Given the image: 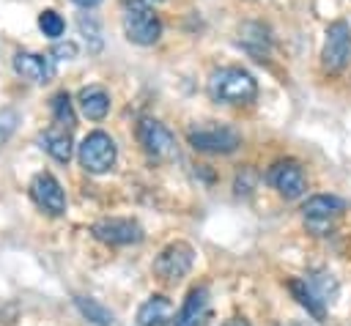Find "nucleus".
I'll return each instance as SVG.
<instances>
[{
    "mask_svg": "<svg viewBox=\"0 0 351 326\" xmlns=\"http://www.w3.org/2000/svg\"><path fill=\"white\" fill-rule=\"evenodd\" d=\"M208 96L222 104H250L258 96V79L241 66H225L208 77Z\"/></svg>",
    "mask_w": 351,
    "mask_h": 326,
    "instance_id": "f257e3e1",
    "label": "nucleus"
},
{
    "mask_svg": "<svg viewBox=\"0 0 351 326\" xmlns=\"http://www.w3.org/2000/svg\"><path fill=\"white\" fill-rule=\"evenodd\" d=\"M77 159H80V167L85 173H93V175H101V173H110L115 159H118V148H115V140L107 134V131H90L80 145H77Z\"/></svg>",
    "mask_w": 351,
    "mask_h": 326,
    "instance_id": "f03ea898",
    "label": "nucleus"
},
{
    "mask_svg": "<svg viewBox=\"0 0 351 326\" xmlns=\"http://www.w3.org/2000/svg\"><path fill=\"white\" fill-rule=\"evenodd\" d=\"M186 142L200 153H233L241 145V137L230 126L208 123V126H192L186 131Z\"/></svg>",
    "mask_w": 351,
    "mask_h": 326,
    "instance_id": "7ed1b4c3",
    "label": "nucleus"
},
{
    "mask_svg": "<svg viewBox=\"0 0 351 326\" xmlns=\"http://www.w3.org/2000/svg\"><path fill=\"white\" fill-rule=\"evenodd\" d=\"M351 58V27L346 19H337L326 27V41L321 52V66L326 74H340Z\"/></svg>",
    "mask_w": 351,
    "mask_h": 326,
    "instance_id": "20e7f679",
    "label": "nucleus"
},
{
    "mask_svg": "<svg viewBox=\"0 0 351 326\" xmlns=\"http://www.w3.org/2000/svg\"><path fill=\"white\" fill-rule=\"evenodd\" d=\"M195 263V249L186 244V241H173L167 244L156 260H154V274L162 279V282H178L189 274Z\"/></svg>",
    "mask_w": 351,
    "mask_h": 326,
    "instance_id": "39448f33",
    "label": "nucleus"
},
{
    "mask_svg": "<svg viewBox=\"0 0 351 326\" xmlns=\"http://www.w3.org/2000/svg\"><path fill=\"white\" fill-rule=\"evenodd\" d=\"M121 25L123 36L137 47H151L162 36V19L154 14V8H126Z\"/></svg>",
    "mask_w": 351,
    "mask_h": 326,
    "instance_id": "423d86ee",
    "label": "nucleus"
},
{
    "mask_svg": "<svg viewBox=\"0 0 351 326\" xmlns=\"http://www.w3.org/2000/svg\"><path fill=\"white\" fill-rule=\"evenodd\" d=\"M137 142L143 145V151L151 159H173L176 156V137L156 118H140L137 121Z\"/></svg>",
    "mask_w": 351,
    "mask_h": 326,
    "instance_id": "0eeeda50",
    "label": "nucleus"
},
{
    "mask_svg": "<svg viewBox=\"0 0 351 326\" xmlns=\"http://www.w3.org/2000/svg\"><path fill=\"white\" fill-rule=\"evenodd\" d=\"M266 181L271 189H277L280 197L285 200H296L307 192V178H304V170L299 167V162L293 159H280L269 167L266 173Z\"/></svg>",
    "mask_w": 351,
    "mask_h": 326,
    "instance_id": "6e6552de",
    "label": "nucleus"
},
{
    "mask_svg": "<svg viewBox=\"0 0 351 326\" xmlns=\"http://www.w3.org/2000/svg\"><path fill=\"white\" fill-rule=\"evenodd\" d=\"M93 238H99L101 244L110 247H129V244H140L143 241V227L134 219H121V216H110V219H99L90 225Z\"/></svg>",
    "mask_w": 351,
    "mask_h": 326,
    "instance_id": "1a4fd4ad",
    "label": "nucleus"
},
{
    "mask_svg": "<svg viewBox=\"0 0 351 326\" xmlns=\"http://www.w3.org/2000/svg\"><path fill=\"white\" fill-rule=\"evenodd\" d=\"M30 197L49 216L66 214V192H63L60 181L52 173H36L33 175V181H30Z\"/></svg>",
    "mask_w": 351,
    "mask_h": 326,
    "instance_id": "9d476101",
    "label": "nucleus"
},
{
    "mask_svg": "<svg viewBox=\"0 0 351 326\" xmlns=\"http://www.w3.org/2000/svg\"><path fill=\"white\" fill-rule=\"evenodd\" d=\"M343 211H346V200H340V197H335V195H313V197H307L304 205H302L304 222H307V227H310L315 236H324V227H326L335 216H340Z\"/></svg>",
    "mask_w": 351,
    "mask_h": 326,
    "instance_id": "9b49d317",
    "label": "nucleus"
},
{
    "mask_svg": "<svg viewBox=\"0 0 351 326\" xmlns=\"http://www.w3.org/2000/svg\"><path fill=\"white\" fill-rule=\"evenodd\" d=\"M14 71L36 85H47L55 77V58L41 52H16L14 55Z\"/></svg>",
    "mask_w": 351,
    "mask_h": 326,
    "instance_id": "f8f14e48",
    "label": "nucleus"
},
{
    "mask_svg": "<svg viewBox=\"0 0 351 326\" xmlns=\"http://www.w3.org/2000/svg\"><path fill=\"white\" fill-rule=\"evenodd\" d=\"M211 321V299H208V288H192L181 304V310L176 312L173 326H208Z\"/></svg>",
    "mask_w": 351,
    "mask_h": 326,
    "instance_id": "ddd939ff",
    "label": "nucleus"
},
{
    "mask_svg": "<svg viewBox=\"0 0 351 326\" xmlns=\"http://www.w3.org/2000/svg\"><path fill=\"white\" fill-rule=\"evenodd\" d=\"M170 318H173V304H170V299L154 293V296H148V299L140 304L134 321H137V326H165V323H170Z\"/></svg>",
    "mask_w": 351,
    "mask_h": 326,
    "instance_id": "4468645a",
    "label": "nucleus"
},
{
    "mask_svg": "<svg viewBox=\"0 0 351 326\" xmlns=\"http://www.w3.org/2000/svg\"><path fill=\"white\" fill-rule=\"evenodd\" d=\"M239 44H241L255 60H266V55H269V49H271V36H269V30H266L261 22H247V25H241V30H239Z\"/></svg>",
    "mask_w": 351,
    "mask_h": 326,
    "instance_id": "2eb2a0df",
    "label": "nucleus"
},
{
    "mask_svg": "<svg viewBox=\"0 0 351 326\" xmlns=\"http://www.w3.org/2000/svg\"><path fill=\"white\" fill-rule=\"evenodd\" d=\"M77 104H80V112L88 121H101L110 112V93L104 88H99V85H88V88L80 90Z\"/></svg>",
    "mask_w": 351,
    "mask_h": 326,
    "instance_id": "dca6fc26",
    "label": "nucleus"
},
{
    "mask_svg": "<svg viewBox=\"0 0 351 326\" xmlns=\"http://www.w3.org/2000/svg\"><path fill=\"white\" fill-rule=\"evenodd\" d=\"M38 145H41L55 162H60V164H66V162L71 159V153H74L69 129H47V131H41V134H38Z\"/></svg>",
    "mask_w": 351,
    "mask_h": 326,
    "instance_id": "f3484780",
    "label": "nucleus"
},
{
    "mask_svg": "<svg viewBox=\"0 0 351 326\" xmlns=\"http://www.w3.org/2000/svg\"><path fill=\"white\" fill-rule=\"evenodd\" d=\"M288 290L293 293V299H296V301H299L315 321H324V318H326V304L307 288L304 279H291V282H288Z\"/></svg>",
    "mask_w": 351,
    "mask_h": 326,
    "instance_id": "a211bd4d",
    "label": "nucleus"
},
{
    "mask_svg": "<svg viewBox=\"0 0 351 326\" xmlns=\"http://www.w3.org/2000/svg\"><path fill=\"white\" fill-rule=\"evenodd\" d=\"M304 282H307V288L324 301V304H332L335 299H337V279L329 274V271H324V268H315V271H310L307 277H304Z\"/></svg>",
    "mask_w": 351,
    "mask_h": 326,
    "instance_id": "6ab92c4d",
    "label": "nucleus"
},
{
    "mask_svg": "<svg viewBox=\"0 0 351 326\" xmlns=\"http://www.w3.org/2000/svg\"><path fill=\"white\" fill-rule=\"evenodd\" d=\"M74 307L80 310V315L85 318V321H90L93 326H112V312L101 304V301H96V299H90V296H74Z\"/></svg>",
    "mask_w": 351,
    "mask_h": 326,
    "instance_id": "aec40b11",
    "label": "nucleus"
},
{
    "mask_svg": "<svg viewBox=\"0 0 351 326\" xmlns=\"http://www.w3.org/2000/svg\"><path fill=\"white\" fill-rule=\"evenodd\" d=\"M49 107H52V118H55V123H58V126H63V129H71V126H77L74 101H71V96H69L66 90L55 93V96L49 99Z\"/></svg>",
    "mask_w": 351,
    "mask_h": 326,
    "instance_id": "412c9836",
    "label": "nucleus"
},
{
    "mask_svg": "<svg viewBox=\"0 0 351 326\" xmlns=\"http://www.w3.org/2000/svg\"><path fill=\"white\" fill-rule=\"evenodd\" d=\"M38 27H41V33H44L47 38L58 41V38L63 36V30H66V22H63V16H60L58 11L44 8V11L38 14Z\"/></svg>",
    "mask_w": 351,
    "mask_h": 326,
    "instance_id": "4be33fe9",
    "label": "nucleus"
},
{
    "mask_svg": "<svg viewBox=\"0 0 351 326\" xmlns=\"http://www.w3.org/2000/svg\"><path fill=\"white\" fill-rule=\"evenodd\" d=\"M77 25H80V33L85 36V41H90L88 49H90V52H99V49H101V30H99V22H96L93 16H88V14H82Z\"/></svg>",
    "mask_w": 351,
    "mask_h": 326,
    "instance_id": "5701e85b",
    "label": "nucleus"
},
{
    "mask_svg": "<svg viewBox=\"0 0 351 326\" xmlns=\"http://www.w3.org/2000/svg\"><path fill=\"white\" fill-rule=\"evenodd\" d=\"M16 129V112L14 110H3L0 112V145L8 140V134Z\"/></svg>",
    "mask_w": 351,
    "mask_h": 326,
    "instance_id": "b1692460",
    "label": "nucleus"
},
{
    "mask_svg": "<svg viewBox=\"0 0 351 326\" xmlns=\"http://www.w3.org/2000/svg\"><path fill=\"white\" fill-rule=\"evenodd\" d=\"M52 58L74 60V58H77V44H74V41H58V44L52 47Z\"/></svg>",
    "mask_w": 351,
    "mask_h": 326,
    "instance_id": "393cba45",
    "label": "nucleus"
},
{
    "mask_svg": "<svg viewBox=\"0 0 351 326\" xmlns=\"http://www.w3.org/2000/svg\"><path fill=\"white\" fill-rule=\"evenodd\" d=\"M252 181H255V173H252V170H244V173H239V178H236V192H239V195H250V189H252Z\"/></svg>",
    "mask_w": 351,
    "mask_h": 326,
    "instance_id": "a878e982",
    "label": "nucleus"
},
{
    "mask_svg": "<svg viewBox=\"0 0 351 326\" xmlns=\"http://www.w3.org/2000/svg\"><path fill=\"white\" fill-rule=\"evenodd\" d=\"M126 8H154L156 3H162V0H121Z\"/></svg>",
    "mask_w": 351,
    "mask_h": 326,
    "instance_id": "bb28decb",
    "label": "nucleus"
},
{
    "mask_svg": "<svg viewBox=\"0 0 351 326\" xmlns=\"http://www.w3.org/2000/svg\"><path fill=\"white\" fill-rule=\"evenodd\" d=\"M71 3H74V5H80V8H85V11H88V8H93V5H99V3H101V0H71Z\"/></svg>",
    "mask_w": 351,
    "mask_h": 326,
    "instance_id": "cd10ccee",
    "label": "nucleus"
},
{
    "mask_svg": "<svg viewBox=\"0 0 351 326\" xmlns=\"http://www.w3.org/2000/svg\"><path fill=\"white\" fill-rule=\"evenodd\" d=\"M222 326H250V323H247L244 318H230V321H225Z\"/></svg>",
    "mask_w": 351,
    "mask_h": 326,
    "instance_id": "c85d7f7f",
    "label": "nucleus"
}]
</instances>
